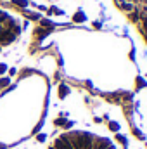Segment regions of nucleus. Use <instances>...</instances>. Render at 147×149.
<instances>
[{
	"label": "nucleus",
	"mask_w": 147,
	"mask_h": 149,
	"mask_svg": "<svg viewBox=\"0 0 147 149\" xmlns=\"http://www.w3.org/2000/svg\"><path fill=\"white\" fill-rule=\"evenodd\" d=\"M38 149H119L109 134L73 127L57 132Z\"/></svg>",
	"instance_id": "f257e3e1"
},
{
	"label": "nucleus",
	"mask_w": 147,
	"mask_h": 149,
	"mask_svg": "<svg viewBox=\"0 0 147 149\" xmlns=\"http://www.w3.org/2000/svg\"><path fill=\"white\" fill-rule=\"evenodd\" d=\"M24 31V19L0 7V56L14 49Z\"/></svg>",
	"instance_id": "f03ea898"
}]
</instances>
